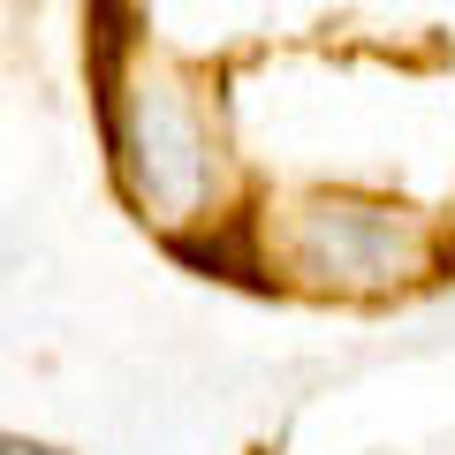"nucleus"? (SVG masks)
<instances>
[{
	"instance_id": "1",
	"label": "nucleus",
	"mask_w": 455,
	"mask_h": 455,
	"mask_svg": "<svg viewBox=\"0 0 455 455\" xmlns=\"http://www.w3.org/2000/svg\"><path fill=\"white\" fill-rule=\"evenodd\" d=\"M107 145L114 167L130 182L137 205L152 212H190L205 197V130L197 114L182 107L175 84L160 76H114L107 84Z\"/></svg>"
},
{
	"instance_id": "2",
	"label": "nucleus",
	"mask_w": 455,
	"mask_h": 455,
	"mask_svg": "<svg viewBox=\"0 0 455 455\" xmlns=\"http://www.w3.org/2000/svg\"><path fill=\"white\" fill-rule=\"evenodd\" d=\"M296 266L319 281H349V289H379L425 266V235L387 205H357V197H319L296 212Z\"/></svg>"
},
{
	"instance_id": "3",
	"label": "nucleus",
	"mask_w": 455,
	"mask_h": 455,
	"mask_svg": "<svg viewBox=\"0 0 455 455\" xmlns=\"http://www.w3.org/2000/svg\"><path fill=\"white\" fill-rule=\"evenodd\" d=\"M0 455H68V448H46V440H23V433H0Z\"/></svg>"
},
{
	"instance_id": "4",
	"label": "nucleus",
	"mask_w": 455,
	"mask_h": 455,
	"mask_svg": "<svg viewBox=\"0 0 455 455\" xmlns=\"http://www.w3.org/2000/svg\"><path fill=\"white\" fill-rule=\"evenodd\" d=\"M259 455H274V448H259Z\"/></svg>"
}]
</instances>
